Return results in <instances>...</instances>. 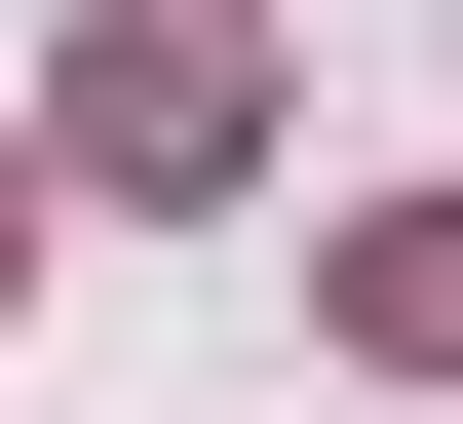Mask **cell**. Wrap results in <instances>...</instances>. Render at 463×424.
<instances>
[{
	"mask_svg": "<svg viewBox=\"0 0 463 424\" xmlns=\"http://www.w3.org/2000/svg\"><path fill=\"white\" fill-rule=\"evenodd\" d=\"M78 155H116V193H194V155H232V0H155V39H116V78H78Z\"/></svg>",
	"mask_w": 463,
	"mask_h": 424,
	"instance_id": "1",
	"label": "cell"
},
{
	"mask_svg": "<svg viewBox=\"0 0 463 424\" xmlns=\"http://www.w3.org/2000/svg\"><path fill=\"white\" fill-rule=\"evenodd\" d=\"M347 347H425V386H463V193H386V231H347Z\"/></svg>",
	"mask_w": 463,
	"mask_h": 424,
	"instance_id": "2",
	"label": "cell"
},
{
	"mask_svg": "<svg viewBox=\"0 0 463 424\" xmlns=\"http://www.w3.org/2000/svg\"><path fill=\"white\" fill-rule=\"evenodd\" d=\"M0 231H39V193H0Z\"/></svg>",
	"mask_w": 463,
	"mask_h": 424,
	"instance_id": "3",
	"label": "cell"
}]
</instances>
